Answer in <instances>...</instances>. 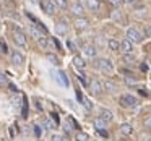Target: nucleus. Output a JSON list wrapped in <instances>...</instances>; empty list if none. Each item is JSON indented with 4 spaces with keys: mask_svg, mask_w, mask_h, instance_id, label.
I'll return each instance as SVG.
<instances>
[{
    "mask_svg": "<svg viewBox=\"0 0 151 141\" xmlns=\"http://www.w3.org/2000/svg\"><path fill=\"white\" fill-rule=\"evenodd\" d=\"M127 39L130 41L132 44H141L143 42V34L138 29H135V28H128L127 29Z\"/></svg>",
    "mask_w": 151,
    "mask_h": 141,
    "instance_id": "nucleus-1",
    "label": "nucleus"
},
{
    "mask_svg": "<svg viewBox=\"0 0 151 141\" xmlns=\"http://www.w3.org/2000/svg\"><path fill=\"white\" fill-rule=\"evenodd\" d=\"M119 102H120V105H122V107H127V109L135 107V105L138 104L137 97H135V96H132V94H124V96H120Z\"/></svg>",
    "mask_w": 151,
    "mask_h": 141,
    "instance_id": "nucleus-2",
    "label": "nucleus"
},
{
    "mask_svg": "<svg viewBox=\"0 0 151 141\" xmlns=\"http://www.w3.org/2000/svg\"><path fill=\"white\" fill-rule=\"evenodd\" d=\"M98 68L101 70L102 73H112L114 72V65L109 59H99L98 60Z\"/></svg>",
    "mask_w": 151,
    "mask_h": 141,
    "instance_id": "nucleus-3",
    "label": "nucleus"
},
{
    "mask_svg": "<svg viewBox=\"0 0 151 141\" xmlns=\"http://www.w3.org/2000/svg\"><path fill=\"white\" fill-rule=\"evenodd\" d=\"M13 41H15V44L17 46H20V47H26V34L24 33H21V31H13Z\"/></svg>",
    "mask_w": 151,
    "mask_h": 141,
    "instance_id": "nucleus-4",
    "label": "nucleus"
},
{
    "mask_svg": "<svg viewBox=\"0 0 151 141\" xmlns=\"http://www.w3.org/2000/svg\"><path fill=\"white\" fill-rule=\"evenodd\" d=\"M41 7H42V11L47 15H54L55 13V8H57L55 4L50 2V0H42V2H41Z\"/></svg>",
    "mask_w": 151,
    "mask_h": 141,
    "instance_id": "nucleus-5",
    "label": "nucleus"
},
{
    "mask_svg": "<svg viewBox=\"0 0 151 141\" xmlns=\"http://www.w3.org/2000/svg\"><path fill=\"white\" fill-rule=\"evenodd\" d=\"M70 11H72L76 18H80V16H83V15H85V7H83L80 2H73V4L70 5Z\"/></svg>",
    "mask_w": 151,
    "mask_h": 141,
    "instance_id": "nucleus-6",
    "label": "nucleus"
},
{
    "mask_svg": "<svg viewBox=\"0 0 151 141\" xmlns=\"http://www.w3.org/2000/svg\"><path fill=\"white\" fill-rule=\"evenodd\" d=\"M88 26H89V20H88V18L80 16V18H76V20H75V29L76 31H85Z\"/></svg>",
    "mask_w": 151,
    "mask_h": 141,
    "instance_id": "nucleus-7",
    "label": "nucleus"
},
{
    "mask_svg": "<svg viewBox=\"0 0 151 141\" xmlns=\"http://www.w3.org/2000/svg\"><path fill=\"white\" fill-rule=\"evenodd\" d=\"M54 29H55V34H59V36H65V34L68 33V24H67L65 21H57L55 26H54Z\"/></svg>",
    "mask_w": 151,
    "mask_h": 141,
    "instance_id": "nucleus-8",
    "label": "nucleus"
},
{
    "mask_svg": "<svg viewBox=\"0 0 151 141\" xmlns=\"http://www.w3.org/2000/svg\"><path fill=\"white\" fill-rule=\"evenodd\" d=\"M12 63L17 67H21L24 63V55L20 52V50H15V52H12Z\"/></svg>",
    "mask_w": 151,
    "mask_h": 141,
    "instance_id": "nucleus-9",
    "label": "nucleus"
},
{
    "mask_svg": "<svg viewBox=\"0 0 151 141\" xmlns=\"http://www.w3.org/2000/svg\"><path fill=\"white\" fill-rule=\"evenodd\" d=\"M89 89H91V92L96 96L101 94L102 92V83L98 81V79H91V81H89Z\"/></svg>",
    "mask_w": 151,
    "mask_h": 141,
    "instance_id": "nucleus-10",
    "label": "nucleus"
},
{
    "mask_svg": "<svg viewBox=\"0 0 151 141\" xmlns=\"http://www.w3.org/2000/svg\"><path fill=\"white\" fill-rule=\"evenodd\" d=\"M120 50L124 54H132V52H133V44H132L128 39L120 41Z\"/></svg>",
    "mask_w": 151,
    "mask_h": 141,
    "instance_id": "nucleus-11",
    "label": "nucleus"
},
{
    "mask_svg": "<svg viewBox=\"0 0 151 141\" xmlns=\"http://www.w3.org/2000/svg\"><path fill=\"white\" fill-rule=\"evenodd\" d=\"M99 117H101L102 120L107 123V122H112V118H114V114H112L109 109H101V114H99Z\"/></svg>",
    "mask_w": 151,
    "mask_h": 141,
    "instance_id": "nucleus-12",
    "label": "nucleus"
},
{
    "mask_svg": "<svg viewBox=\"0 0 151 141\" xmlns=\"http://www.w3.org/2000/svg\"><path fill=\"white\" fill-rule=\"evenodd\" d=\"M73 65H75V68H78V70H85L86 68L85 59H83V57H80V55H76L75 59H73Z\"/></svg>",
    "mask_w": 151,
    "mask_h": 141,
    "instance_id": "nucleus-13",
    "label": "nucleus"
},
{
    "mask_svg": "<svg viewBox=\"0 0 151 141\" xmlns=\"http://www.w3.org/2000/svg\"><path fill=\"white\" fill-rule=\"evenodd\" d=\"M86 7L89 8V11H98L101 7V2L99 0H86Z\"/></svg>",
    "mask_w": 151,
    "mask_h": 141,
    "instance_id": "nucleus-14",
    "label": "nucleus"
},
{
    "mask_svg": "<svg viewBox=\"0 0 151 141\" xmlns=\"http://www.w3.org/2000/svg\"><path fill=\"white\" fill-rule=\"evenodd\" d=\"M120 133L125 135V136H130V135L133 133V127H132L130 123H122L120 125Z\"/></svg>",
    "mask_w": 151,
    "mask_h": 141,
    "instance_id": "nucleus-15",
    "label": "nucleus"
},
{
    "mask_svg": "<svg viewBox=\"0 0 151 141\" xmlns=\"http://www.w3.org/2000/svg\"><path fill=\"white\" fill-rule=\"evenodd\" d=\"M107 47L112 50V52H117V50H120V42H119L117 39H109L107 41Z\"/></svg>",
    "mask_w": 151,
    "mask_h": 141,
    "instance_id": "nucleus-16",
    "label": "nucleus"
},
{
    "mask_svg": "<svg viewBox=\"0 0 151 141\" xmlns=\"http://www.w3.org/2000/svg\"><path fill=\"white\" fill-rule=\"evenodd\" d=\"M83 52H85L86 57L93 59V57H96V47L94 46H85L83 47Z\"/></svg>",
    "mask_w": 151,
    "mask_h": 141,
    "instance_id": "nucleus-17",
    "label": "nucleus"
},
{
    "mask_svg": "<svg viewBox=\"0 0 151 141\" xmlns=\"http://www.w3.org/2000/svg\"><path fill=\"white\" fill-rule=\"evenodd\" d=\"M93 125H94V128H96L98 131H101V130H104V128H106V122L102 120L101 117L94 118V120H93Z\"/></svg>",
    "mask_w": 151,
    "mask_h": 141,
    "instance_id": "nucleus-18",
    "label": "nucleus"
},
{
    "mask_svg": "<svg viewBox=\"0 0 151 141\" xmlns=\"http://www.w3.org/2000/svg\"><path fill=\"white\" fill-rule=\"evenodd\" d=\"M37 44H39V47H41V49H49V44H50V41H49V37H46V36H41L39 39H37Z\"/></svg>",
    "mask_w": 151,
    "mask_h": 141,
    "instance_id": "nucleus-19",
    "label": "nucleus"
},
{
    "mask_svg": "<svg viewBox=\"0 0 151 141\" xmlns=\"http://www.w3.org/2000/svg\"><path fill=\"white\" fill-rule=\"evenodd\" d=\"M54 4H55V7L60 8V10L68 8V2H67V0H54Z\"/></svg>",
    "mask_w": 151,
    "mask_h": 141,
    "instance_id": "nucleus-20",
    "label": "nucleus"
},
{
    "mask_svg": "<svg viewBox=\"0 0 151 141\" xmlns=\"http://www.w3.org/2000/svg\"><path fill=\"white\" fill-rule=\"evenodd\" d=\"M122 60H124L125 63H135V55L133 54H124V57H122Z\"/></svg>",
    "mask_w": 151,
    "mask_h": 141,
    "instance_id": "nucleus-21",
    "label": "nucleus"
},
{
    "mask_svg": "<svg viewBox=\"0 0 151 141\" xmlns=\"http://www.w3.org/2000/svg\"><path fill=\"white\" fill-rule=\"evenodd\" d=\"M102 88H106L109 92H115V89H117V86H115L112 81H106L104 84H102Z\"/></svg>",
    "mask_w": 151,
    "mask_h": 141,
    "instance_id": "nucleus-22",
    "label": "nucleus"
},
{
    "mask_svg": "<svg viewBox=\"0 0 151 141\" xmlns=\"http://www.w3.org/2000/svg\"><path fill=\"white\" fill-rule=\"evenodd\" d=\"M75 140L76 141H89V136L86 133H83V131H78V133L75 135Z\"/></svg>",
    "mask_w": 151,
    "mask_h": 141,
    "instance_id": "nucleus-23",
    "label": "nucleus"
},
{
    "mask_svg": "<svg viewBox=\"0 0 151 141\" xmlns=\"http://www.w3.org/2000/svg\"><path fill=\"white\" fill-rule=\"evenodd\" d=\"M47 60H49L52 65H60V62H59V59H57L55 54H47Z\"/></svg>",
    "mask_w": 151,
    "mask_h": 141,
    "instance_id": "nucleus-24",
    "label": "nucleus"
},
{
    "mask_svg": "<svg viewBox=\"0 0 151 141\" xmlns=\"http://www.w3.org/2000/svg\"><path fill=\"white\" fill-rule=\"evenodd\" d=\"M59 76H60V81H62L63 86H68V79H67V75L63 72H59Z\"/></svg>",
    "mask_w": 151,
    "mask_h": 141,
    "instance_id": "nucleus-25",
    "label": "nucleus"
},
{
    "mask_svg": "<svg viewBox=\"0 0 151 141\" xmlns=\"http://www.w3.org/2000/svg\"><path fill=\"white\" fill-rule=\"evenodd\" d=\"M31 34H33V37H36V39H39V37L42 36V34H41L39 31H37V28H36V26H31Z\"/></svg>",
    "mask_w": 151,
    "mask_h": 141,
    "instance_id": "nucleus-26",
    "label": "nucleus"
},
{
    "mask_svg": "<svg viewBox=\"0 0 151 141\" xmlns=\"http://www.w3.org/2000/svg\"><path fill=\"white\" fill-rule=\"evenodd\" d=\"M50 141H65V138H63L62 135H52V136H50Z\"/></svg>",
    "mask_w": 151,
    "mask_h": 141,
    "instance_id": "nucleus-27",
    "label": "nucleus"
},
{
    "mask_svg": "<svg viewBox=\"0 0 151 141\" xmlns=\"http://www.w3.org/2000/svg\"><path fill=\"white\" fill-rule=\"evenodd\" d=\"M34 135H36L37 138L41 136V127H39V125H34Z\"/></svg>",
    "mask_w": 151,
    "mask_h": 141,
    "instance_id": "nucleus-28",
    "label": "nucleus"
},
{
    "mask_svg": "<svg viewBox=\"0 0 151 141\" xmlns=\"http://www.w3.org/2000/svg\"><path fill=\"white\" fill-rule=\"evenodd\" d=\"M145 127H146L148 130H151V117H148L146 120H145Z\"/></svg>",
    "mask_w": 151,
    "mask_h": 141,
    "instance_id": "nucleus-29",
    "label": "nucleus"
},
{
    "mask_svg": "<svg viewBox=\"0 0 151 141\" xmlns=\"http://www.w3.org/2000/svg\"><path fill=\"white\" fill-rule=\"evenodd\" d=\"M111 4H112V5H115V7H119V5L124 4V0H111Z\"/></svg>",
    "mask_w": 151,
    "mask_h": 141,
    "instance_id": "nucleus-30",
    "label": "nucleus"
},
{
    "mask_svg": "<svg viewBox=\"0 0 151 141\" xmlns=\"http://www.w3.org/2000/svg\"><path fill=\"white\" fill-rule=\"evenodd\" d=\"M83 104H85V107H86V109H91V107H93L91 102H89L88 99H83Z\"/></svg>",
    "mask_w": 151,
    "mask_h": 141,
    "instance_id": "nucleus-31",
    "label": "nucleus"
},
{
    "mask_svg": "<svg viewBox=\"0 0 151 141\" xmlns=\"http://www.w3.org/2000/svg\"><path fill=\"white\" fill-rule=\"evenodd\" d=\"M0 84H2V86H4V84H7V79H5L2 75H0Z\"/></svg>",
    "mask_w": 151,
    "mask_h": 141,
    "instance_id": "nucleus-32",
    "label": "nucleus"
},
{
    "mask_svg": "<svg viewBox=\"0 0 151 141\" xmlns=\"http://www.w3.org/2000/svg\"><path fill=\"white\" fill-rule=\"evenodd\" d=\"M125 81H127V84H135V79L132 78H125Z\"/></svg>",
    "mask_w": 151,
    "mask_h": 141,
    "instance_id": "nucleus-33",
    "label": "nucleus"
},
{
    "mask_svg": "<svg viewBox=\"0 0 151 141\" xmlns=\"http://www.w3.org/2000/svg\"><path fill=\"white\" fill-rule=\"evenodd\" d=\"M0 52H2V54H5V52H7V47H5L4 44H0Z\"/></svg>",
    "mask_w": 151,
    "mask_h": 141,
    "instance_id": "nucleus-34",
    "label": "nucleus"
},
{
    "mask_svg": "<svg viewBox=\"0 0 151 141\" xmlns=\"http://www.w3.org/2000/svg\"><path fill=\"white\" fill-rule=\"evenodd\" d=\"M145 33H146V36H151V28H150V26H148V28H146V29H145Z\"/></svg>",
    "mask_w": 151,
    "mask_h": 141,
    "instance_id": "nucleus-35",
    "label": "nucleus"
},
{
    "mask_svg": "<svg viewBox=\"0 0 151 141\" xmlns=\"http://www.w3.org/2000/svg\"><path fill=\"white\" fill-rule=\"evenodd\" d=\"M124 2H127V4H132V2H133V0H124Z\"/></svg>",
    "mask_w": 151,
    "mask_h": 141,
    "instance_id": "nucleus-36",
    "label": "nucleus"
},
{
    "mask_svg": "<svg viewBox=\"0 0 151 141\" xmlns=\"http://www.w3.org/2000/svg\"><path fill=\"white\" fill-rule=\"evenodd\" d=\"M148 141H151V138H148Z\"/></svg>",
    "mask_w": 151,
    "mask_h": 141,
    "instance_id": "nucleus-37",
    "label": "nucleus"
}]
</instances>
